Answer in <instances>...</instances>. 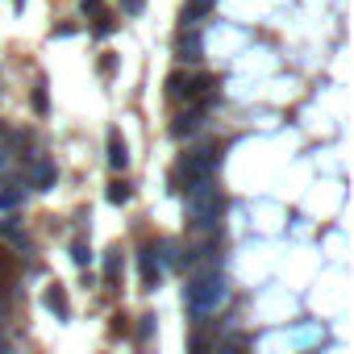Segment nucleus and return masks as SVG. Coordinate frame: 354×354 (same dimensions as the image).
Listing matches in <instances>:
<instances>
[{
  "instance_id": "obj_9",
  "label": "nucleus",
  "mask_w": 354,
  "mask_h": 354,
  "mask_svg": "<svg viewBox=\"0 0 354 354\" xmlns=\"http://www.w3.org/2000/svg\"><path fill=\"white\" fill-rule=\"evenodd\" d=\"M46 309L50 313H59V317H67L71 309H67V296H63V288L55 283V288H46Z\"/></svg>"
},
{
  "instance_id": "obj_18",
  "label": "nucleus",
  "mask_w": 354,
  "mask_h": 354,
  "mask_svg": "<svg viewBox=\"0 0 354 354\" xmlns=\"http://www.w3.org/2000/svg\"><path fill=\"white\" fill-rule=\"evenodd\" d=\"M217 354H238V350H233V346H225V350H217Z\"/></svg>"
},
{
  "instance_id": "obj_6",
  "label": "nucleus",
  "mask_w": 354,
  "mask_h": 354,
  "mask_svg": "<svg viewBox=\"0 0 354 354\" xmlns=\"http://www.w3.org/2000/svg\"><path fill=\"white\" fill-rule=\"evenodd\" d=\"M109 167L113 171H125L129 167V150H125V142H121L117 129H109Z\"/></svg>"
},
{
  "instance_id": "obj_1",
  "label": "nucleus",
  "mask_w": 354,
  "mask_h": 354,
  "mask_svg": "<svg viewBox=\"0 0 354 354\" xmlns=\"http://www.w3.org/2000/svg\"><path fill=\"white\" fill-rule=\"evenodd\" d=\"M184 300H188V309H192L196 317H205V313L221 309L225 300H229V279H225L217 267H213V271H200V275H192V279H188Z\"/></svg>"
},
{
  "instance_id": "obj_14",
  "label": "nucleus",
  "mask_w": 354,
  "mask_h": 354,
  "mask_svg": "<svg viewBox=\"0 0 354 354\" xmlns=\"http://www.w3.org/2000/svg\"><path fill=\"white\" fill-rule=\"evenodd\" d=\"M205 9H209V0H192V5L184 9V21H192V25H196V17L205 13Z\"/></svg>"
},
{
  "instance_id": "obj_13",
  "label": "nucleus",
  "mask_w": 354,
  "mask_h": 354,
  "mask_svg": "<svg viewBox=\"0 0 354 354\" xmlns=\"http://www.w3.org/2000/svg\"><path fill=\"white\" fill-rule=\"evenodd\" d=\"M71 259H75L79 267H88V263H92V250H88V242H75V246H71Z\"/></svg>"
},
{
  "instance_id": "obj_4",
  "label": "nucleus",
  "mask_w": 354,
  "mask_h": 354,
  "mask_svg": "<svg viewBox=\"0 0 354 354\" xmlns=\"http://www.w3.org/2000/svg\"><path fill=\"white\" fill-rule=\"evenodd\" d=\"M138 263H142V283H146V288H155L159 275H163V267H159V250H155V246H142Z\"/></svg>"
},
{
  "instance_id": "obj_7",
  "label": "nucleus",
  "mask_w": 354,
  "mask_h": 354,
  "mask_svg": "<svg viewBox=\"0 0 354 354\" xmlns=\"http://www.w3.org/2000/svg\"><path fill=\"white\" fill-rule=\"evenodd\" d=\"M25 196H29V184H25V179H13L5 192H0V209H17V205H25Z\"/></svg>"
},
{
  "instance_id": "obj_16",
  "label": "nucleus",
  "mask_w": 354,
  "mask_h": 354,
  "mask_svg": "<svg viewBox=\"0 0 354 354\" xmlns=\"http://www.w3.org/2000/svg\"><path fill=\"white\" fill-rule=\"evenodd\" d=\"M142 338H150V333H155V317H142V329H138Z\"/></svg>"
},
{
  "instance_id": "obj_5",
  "label": "nucleus",
  "mask_w": 354,
  "mask_h": 354,
  "mask_svg": "<svg viewBox=\"0 0 354 354\" xmlns=\"http://www.w3.org/2000/svg\"><path fill=\"white\" fill-rule=\"evenodd\" d=\"M205 88H209L205 79H184V75H171V96H175V100H196Z\"/></svg>"
},
{
  "instance_id": "obj_15",
  "label": "nucleus",
  "mask_w": 354,
  "mask_h": 354,
  "mask_svg": "<svg viewBox=\"0 0 354 354\" xmlns=\"http://www.w3.org/2000/svg\"><path fill=\"white\" fill-rule=\"evenodd\" d=\"M117 271H121V259H117V250H113V255H109V259H105V275H109V279H113V275H117Z\"/></svg>"
},
{
  "instance_id": "obj_10",
  "label": "nucleus",
  "mask_w": 354,
  "mask_h": 354,
  "mask_svg": "<svg viewBox=\"0 0 354 354\" xmlns=\"http://www.w3.org/2000/svg\"><path fill=\"white\" fill-rule=\"evenodd\" d=\"M50 184H55V167H50V163H38V167H34V188L46 192Z\"/></svg>"
},
{
  "instance_id": "obj_17",
  "label": "nucleus",
  "mask_w": 354,
  "mask_h": 354,
  "mask_svg": "<svg viewBox=\"0 0 354 354\" xmlns=\"http://www.w3.org/2000/svg\"><path fill=\"white\" fill-rule=\"evenodd\" d=\"M5 167H9V155H5V150H0V175H5Z\"/></svg>"
},
{
  "instance_id": "obj_8",
  "label": "nucleus",
  "mask_w": 354,
  "mask_h": 354,
  "mask_svg": "<svg viewBox=\"0 0 354 354\" xmlns=\"http://www.w3.org/2000/svg\"><path fill=\"white\" fill-rule=\"evenodd\" d=\"M171 129H175V138H192V134L205 129V113H200V109H196V113H184V117H175Z\"/></svg>"
},
{
  "instance_id": "obj_12",
  "label": "nucleus",
  "mask_w": 354,
  "mask_h": 354,
  "mask_svg": "<svg viewBox=\"0 0 354 354\" xmlns=\"http://www.w3.org/2000/svg\"><path fill=\"white\" fill-rule=\"evenodd\" d=\"M134 192H129V184L125 179H117V184H109V200H113V205H125V200H129Z\"/></svg>"
},
{
  "instance_id": "obj_11",
  "label": "nucleus",
  "mask_w": 354,
  "mask_h": 354,
  "mask_svg": "<svg viewBox=\"0 0 354 354\" xmlns=\"http://www.w3.org/2000/svg\"><path fill=\"white\" fill-rule=\"evenodd\" d=\"M179 59H184V63H196V59H200V38H196V34L179 42Z\"/></svg>"
},
{
  "instance_id": "obj_3",
  "label": "nucleus",
  "mask_w": 354,
  "mask_h": 354,
  "mask_svg": "<svg viewBox=\"0 0 354 354\" xmlns=\"http://www.w3.org/2000/svg\"><path fill=\"white\" fill-rule=\"evenodd\" d=\"M213 171H217V150H192V155H184L179 167H175V184L213 179Z\"/></svg>"
},
{
  "instance_id": "obj_2",
  "label": "nucleus",
  "mask_w": 354,
  "mask_h": 354,
  "mask_svg": "<svg viewBox=\"0 0 354 354\" xmlns=\"http://www.w3.org/2000/svg\"><path fill=\"white\" fill-rule=\"evenodd\" d=\"M184 209H188L192 229H213V225L221 221V188H217L213 179L188 184V188H184Z\"/></svg>"
}]
</instances>
